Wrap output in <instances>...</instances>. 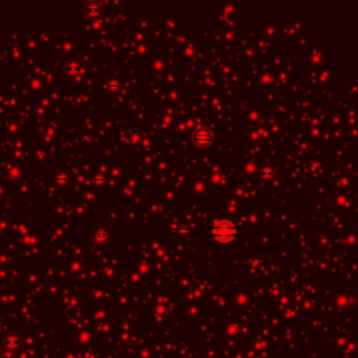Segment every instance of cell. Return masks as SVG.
<instances>
[{"label":"cell","mask_w":358,"mask_h":358,"mask_svg":"<svg viewBox=\"0 0 358 358\" xmlns=\"http://www.w3.org/2000/svg\"><path fill=\"white\" fill-rule=\"evenodd\" d=\"M213 234L216 235V238L219 241H223V242H227V241H231L236 234L235 227L228 223V221H220L214 226V229H213Z\"/></svg>","instance_id":"cell-1"},{"label":"cell","mask_w":358,"mask_h":358,"mask_svg":"<svg viewBox=\"0 0 358 358\" xmlns=\"http://www.w3.org/2000/svg\"><path fill=\"white\" fill-rule=\"evenodd\" d=\"M193 141L199 147H207V146L211 144V141H213V133L209 129H206V128H200V129H197V130L195 131Z\"/></svg>","instance_id":"cell-2"}]
</instances>
